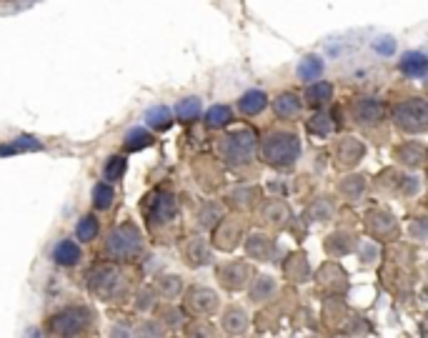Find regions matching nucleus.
<instances>
[{
    "instance_id": "1",
    "label": "nucleus",
    "mask_w": 428,
    "mask_h": 338,
    "mask_svg": "<svg viewBox=\"0 0 428 338\" xmlns=\"http://www.w3.org/2000/svg\"><path fill=\"white\" fill-rule=\"evenodd\" d=\"M260 153L270 168L288 170L301 158V138L293 131H270L260 143Z\"/></svg>"
},
{
    "instance_id": "38",
    "label": "nucleus",
    "mask_w": 428,
    "mask_h": 338,
    "mask_svg": "<svg viewBox=\"0 0 428 338\" xmlns=\"http://www.w3.org/2000/svg\"><path fill=\"white\" fill-rule=\"evenodd\" d=\"M341 190H344V196L349 198H361L363 196V190H366V178L363 175H349V178L341 180Z\"/></svg>"
},
{
    "instance_id": "32",
    "label": "nucleus",
    "mask_w": 428,
    "mask_h": 338,
    "mask_svg": "<svg viewBox=\"0 0 428 338\" xmlns=\"http://www.w3.org/2000/svg\"><path fill=\"white\" fill-rule=\"evenodd\" d=\"M98 231H101V221L95 216H83L78 221V226H75V238L80 244H90V241H95Z\"/></svg>"
},
{
    "instance_id": "33",
    "label": "nucleus",
    "mask_w": 428,
    "mask_h": 338,
    "mask_svg": "<svg viewBox=\"0 0 428 338\" xmlns=\"http://www.w3.org/2000/svg\"><path fill=\"white\" fill-rule=\"evenodd\" d=\"M126 168H128L126 156H111V158L106 160V165H103V178H106L108 183H118V180L126 175Z\"/></svg>"
},
{
    "instance_id": "9",
    "label": "nucleus",
    "mask_w": 428,
    "mask_h": 338,
    "mask_svg": "<svg viewBox=\"0 0 428 338\" xmlns=\"http://www.w3.org/2000/svg\"><path fill=\"white\" fill-rule=\"evenodd\" d=\"M251 278H253V266L246 261H231V263H223L218 268V280L228 291H243L251 283Z\"/></svg>"
},
{
    "instance_id": "6",
    "label": "nucleus",
    "mask_w": 428,
    "mask_h": 338,
    "mask_svg": "<svg viewBox=\"0 0 428 338\" xmlns=\"http://www.w3.org/2000/svg\"><path fill=\"white\" fill-rule=\"evenodd\" d=\"M93 323V311L85 306H68L48 318V331L53 336H78Z\"/></svg>"
},
{
    "instance_id": "19",
    "label": "nucleus",
    "mask_w": 428,
    "mask_h": 338,
    "mask_svg": "<svg viewBox=\"0 0 428 338\" xmlns=\"http://www.w3.org/2000/svg\"><path fill=\"white\" fill-rule=\"evenodd\" d=\"M265 106H268V95H265L263 90H258V88L246 90V93L238 98V111L243 113V116H248V118L263 113Z\"/></svg>"
},
{
    "instance_id": "25",
    "label": "nucleus",
    "mask_w": 428,
    "mask_h": 338,
    "mask_svg": "<svg viewBox=\"0 0 428 338\" xmlns=\"http://www.w3.org/2000/svg\"><path fill=\"white\" fill-rule=\"evenodd\" d=\"M203 121H206V128H211V131H221V128H226L228 123H233L231 106L216 103V106H211L206 113H203Z\"/></svg>"
},
{
    "instance_id": "40",
    "label": "nucleus",
    "mask_w": 428,
    "mask_h": 338,
    "mask_svg": "<svg viewBox=\"0 0 428 338\" xmlns=\"http://www.w3.org/2000/svg\"><path fill=\"white\" fill-rule=\"evenodd\" d=\"M253 196H256L253 188H238L231 193V203H236L238 208H246V206H251V198Z\"/></svg>"
},
{
    "instance_id": "4",
    "label": "nucleus",
    "mask_w": 428,
    "mask_h": 338,
    "mask_svg": "<svg viewBox=\"0 0 428 338\" xmlns=\"http://www.w3.org/2000/svg\"><path fill=\"white\" fill-rule=\"evenodd\" d=\"M143 251V233L136 223L123 221L106 238V254L116 261H131Z\"/></svg>"
},
{
    "instance_id": "35",
    "label": "nucleus",
    "mask_w": 428,
    "mask_h": 338,
    "mask_svg": "<svg viewBox=\"0 0 428 338\" xmlns=\"http://www.w3.org/2000/svg\"><path fill=\"white\" fill-rule=\"evenodd\" d=\"M158 291L160 296H165L168 301H173V298L180 296V291H183V278L180 276H160L158 278Z\"/></svg>"
},
{
    "instance_id": "37",
    "label": "nucleus",
    "mask_w": 428,
    "mask_h": 338,
    "mask_svg": "<svg viewBox=\"0 0 428 338\" xmlns=\"http://www.w3.org/2000/svg\"><path fill=\"white\" fill-rule=\"evenodd\" d=\"M273 291H275V280L268 278V276H263V278H258L253 285H251L248 293H251V298H253L256 303H263V301H268V296Z\"/></svg>"
},
{
    "instance_id": "43",
    "label": "nucleus",
    "mask_w": 428,
    "mask_h": 338,
    "mask_svg": "<svg viewBox=\"0 0 428 338\" xmlns=\"http://www.w3.org/2000/svg\"><path fill=\"white\" fill-rule=\"evenodd\" d=\"M136 333H138V336H163L165 331L160 326H155V321H146Z\"/></svg>"
},
{
    "instance_id": "21",
    "label": "nucleus",
    "mask_w": 428,
    "mask_h": 338,
    "mask_svg": "<svg viewBox=\"0 0 428 338\" xmlns=\"http://www.w3.org/2000/svg\"><path fill=\"white\" fill-rule=\"evenodd\" d=\"M33 151H43V143L35 136H18L16 141L0 143V158L18 153H33Z\"/></svg>"
},
{
    "instance_id": "14",
    "label": "nucleus",
    "mask_w": 428,
    "mask_h": 338,
    "mask_svg": "<svg viewBox=\"0 0 428 338\" xmlns=\"http://www.w3.org/2000/svg\"><path fill=\"white\" fill-rule=\"evenodd\" d=\"M398 70H401L406 78H426L428 73V58L423 50H408L398 60Z\"/></svg>"
},
{
    "instance_id": "16",
    "label": "nucleus",
    "mask_w": 428,
    "mask_h": 338,
    "mask_svg": "<svg viewBox=\"0 0 428 338\" xmlns=\"http://www.w3.org/2000/svg\"><path fill=\"white\" fill-rule=\"evenodd\" d=\"M363 153H366L363 143L356 141V138H344V141L339 143V148H336V158H339V165H344V168L358 165Z\"/></svg>"
},
{
    "instance_id": "13",
    "label": "nucleus",
    "mask_w": 428,
    "mask_h": 338,
    "mask_svg": "<svg viewBox=\"0 0 428 338\" xmlns=\"http://www.w3.org/2000/svg\"><path fill=\"white\" fill-rule=\"evenodd\" d=\"M333 98V83H328V80H311V83L306 85V93H303V103H306L308 108H313V111H318V108L328 106Z\"/></svg>"
},
{
    "instance_id": "29",
    "label": "nucleus",
    "mask_w": 428,
    "mask_h": 338,
    "mask_svg": "<svg viewBox=\"0 0 428 338\" xmlns=\"http://www.w3.org/2000/svg\"><path fill=\"white\" fill-rule=\"evenodd\" d=\"M353 244H356L353 236H349V233L339 231V233H333V236L326 238V254H331V256H346V254H351V251L356 249Z\"/></svg>"
},
{
    "instance_id": "44",
    "label": "nucleus",
    "mask_w": 428,
    "mask_h": 338,
    "mask_svg": "<svg viewBox=\"0 0 428 338\" xmlns=\"http://www.w3.org/2000/svg\"><path fill=\"white\" fill-rule=\"evenodd\" d=\"M185 333H190V336H213V333H216V328L208 326V323H203V321H201V328L185 326Z\"/></svg>"
},
{
    "instance_id": "42",
    "label": "nucleus",
    "mask_w": 428,
    "mask_h": 338,
    "mask_svg": "<svg viewBox=\"0 0 428 338\" xmlns=\"http://www.w3.org/2000/svg\"><path fill=\"white\" fill-rule=\"evenodd\" d=\"M398 190H401L403 196H416L418 190H421V180L413 178V175H403L401 185H398Z\"/></svg>"
},
{
    "instance_id": "30",
    "label": "nucleus",
    "mask_w": 428,
    "mask_h": 338,
    "mask_svg": "<svg viewBox=\"0 0 428 338\" xmlns=\"http://www.w3.org/2000/svg\"><path fill=\"white\" fill-rule=\"evenodd\" d=\"M116 201V190H113V183L108 180H101V183L93 185V206L98 211H108Z\"/></svg>"
},
{
    "instance_id": "12",
    "label": "nucleus",
    "mask_w": 428,
    "mask_h": 338,
    "mask_svg": "<svg viewBox=\"0 0 428 338\" xmlns=\"http://www.w3.org/2000/svg\"><path fill=\"white\" fill-rule=\"evenodd\" d=\"M270 108H273L275 118H280V121H293V118L301 116L303 101L298 98V93H293V90H283V93H278L273 98Z\"/></svg>"
},
{
    "instance_id": "28",
    "label": "nucleus",
    "mask_w": 428,
    "mask_h": 338,
    "mask_svg": "<svg viewBox=\"0 0 428 338\" xmlns=\"http://www.w3.org/2000/svg\"><path fill=\"white\" fill-rule=\"evenodd\" d=\"M203 113V103L201 98H196V95H190V98H183V101L175 106V118H178L180 123H193L198 121V116Z\"/></svg>"
},
{
    "instance_id": "10",
    "label": "nucleus",
    "mask_w": 428,
    "mask_h": 338,
    "mask_svg": "<svg viewBox=\"0 0 428 338\" xmlns=\"http://www.w3.org/2000/svg\"><path fill=\"white\" fill-rule=\"evenodd\" d=\"M185 308L196 316H213L221 308V298L216 291L206 288V285H193L185 293Z\"/></svg>"
},
{
    "instance_id": "34",
    "label": "nucleus",
    "mask_w": 428,
    "mask_h": 338,
    "mask_svg": "<svg viewBox=\"0 0 428 338\" xmlns=\"http://www.w3.org/2000/svg\"><path fill=\"white\" fill-rule=\"evenodd\" d=\"M263 218L268 223H273V226H283V223H288V218H291V213H288V206L280 201H268L263 208Z\"/></svg>"
},
{
    "instance_id": "27",
    "label": "nucleus",
    "mask_w": 428,
    "mask_h": 338,
    "mask_svg": "<svg viewBox=\"0 0 428 338\" xmlns=\"http://www.w3.org/2000/svg\"><path fill=\"white\" fill-rule=\"evenodd\" d=\"M146 123L150 131H168L173 126V111L168 106H153L146 111Z\"/></svg>"
},
{
    "instance_id": "2",
    "label": "nucleus",
    "mask_w": 428,
    "mask_h": 338,
    "mask_svg": "<svg viewBox=\"0 0 428 338\" xmlns=\"http://www.w3.org/2000/svg\"><path fill=\"white\" fill-rule=\"evenodd\" d=\"M258 148V138L251 128H241V131H231L218 141V151H221L223 160L231 168H241L248 165Z\"/></svg>"
},
{
    "instance_id": "8",
    "label": "nucleus",
    "mask_w": 428,
    "mask_h": 338,
    "mask_svg": "<svg viewBox=\"0 0 428 338\" xmlns=\"http://www.w3.org/2000/svg\"><path fill=\"white\" fill-rule=\"evenodd\" d=\"M351 118H353L356 126L363 128L378 126L386 118V103L380 101V98H373V95H361L351 106Z\"/></svg>"
},
{
    "instance_id": "24",
    "label": "nucleus",
    "mask_w": 428,
    "mask_h": 338,
    "mask_svg": "<svg viewBox=\"0 0 428 338\" xmlns=\"http://www.w3.org/2000/svg\"><path fill=\"white\" fill-rule=\"evenodd\" d=\"M323 70H326L323 58H321V55H316V53H311V55H306V58H301V63H298V68H296V75L303 80V83H311V80L321 78Z\"/></svg>"
},
{
    "instance_id": "45",
    "label": "nucleus",
    "mask_w": 428,
    "mask_h": 338,
    "mask_svg": "<svg viewBox=\"0 0 428 338\" xmlns=\"http://www.w3.org/2000/svg\"><path fill=\"white\" fill-rule=\"evenodd\" d=\"M153 303H155V296H153V291H143L141 296H138V308L141 311H146V308H153Z\"/></svg>"
},
{
    "instance_id": "7",
    "label": "nucleus",
    "mask_w": 428,
    "mask_h": 338,
    "mask_svg": "<svg viewBox=\"0 0 428 338\" xmlns=\"http://www.w3.org/2000/svg\"><path fill=\"white\" fill-rule=\"evenodd\" d=\"M175 211H178V203H175V196L168 193V190L155 188L143 198V213H146V218H148L150 223H155V226L168 223L170 218L175 216Z\"/></svg>"
},
{
    "instance_id": "39",
    "label": "nucleus",
    "mask_w": 428,
    "mask_h": 338,
    "mask_svg": "<svg viewBox=\"0 0 428 338\" xmlns=\"http://www.w3.org/2000/svg\"><path fill=\"white\" fill-rule=\"evenodd\" d=\"M221 218H223V208L218 206V203H206V206L201 208V213H198V223H201L203 228H213Z\"/></svg>"
},
{
    "instance_id": "18",
    "label": "nucleus",
    "mask_w": 428,
    "mask_h": 338,
    "mask_svg": "<svg viewBox=\"0 0 428 338\" xmlns=\"http://www.w3.org/2000/svg\"><path fill=\"white\" fill-rule=\"evenodd\" d=\"M246 251H248L251 258L256 261H268L275 256V241L263 233H253V236L246 238Z\"/></svg>"
},
{
    "instance_id": "3",
    "label": "nucleus",
    "mask_w": 428,
    "mask_h": 338,
    "mask_svg": "<svg viewBox=\"0 0 428 338\" xmlns=\"http://www.w3.org/2000/svg\"><path fill=\"white\" fill-rule=\"evenodd\" d=\"M85 285L95 296L101 298H118L123 291H126V273H123L118 266L113 263H98L93 268L85 271Z\"/></svg>"
},
{
    "instance_id": "23",
    "label": "nucleus",
    "mask_w": 428,
    "mask_h": 338,
    "mask_svg": "<svg viewBox=\"0 0 428 338\" xmlns=\"http://www.w3.org/2000/svg\"><path fill=\"white\" fill-rule=\"evenodd\" d=\"M223 331L231 333V336H241V333L248 331V313L241 306H231L223 313Z\"/></svg>"
},
{
    "instance_id": "26",
    "label": "nucleus",
    "mask_w": 428,
    "mask_h": 338,
    "mask_svg": "<svg viewBox=\"0 0 428 338\" xmlns=\"http://www.w3.org/2000/svg\"><path fill=\"white\" fill-rule=\"evenodd\" d=\"M306 126H308V133H313V136H318V138H328L333 131H336V121H333V116L326 111H321V108L308 118Z\"/></svg>"
},
{
    "instance_id": "31",
    "label": "nucleus",
    "mask_w": 428,
    "mask_h": 338,
    "mask_svg": "<svg viewBox=\"0 0 428 338\" xmlns=\"http://www.w3.org/2000/svg\"><path fill=\"white\" fill-rule=\"evenodd\" d=\"M153 146V136H150L146 128H131V131L126 133V148L131 151V153H136V151H143V148H150Z\"/></svg>"
},
{
    "instance_id": "11",
    "label": "nucleus",
    "mask_w": 428,
    "mask_h": 338,
    "mask_svg": "<svg viewBox=\"0 0 428 338\" xmlns=\"http://www.w3.org/2000/svg\"><path fill=\"white\" fill-rule=\"evenodd\" d=\"M216 231H213V244L216 249H223V251H231L241 244V236H243V228L238 221H231V218H221L216 223Z\"/></svg>"
},
{
    "instance_id": "36",
    "label": "nucleus",
    "mask_w": 428,
    "mask_h": 338,
    "mask_svg": "<svg viewBox=\"0 0 428 338\" xmlns=\"http://www.w3.org/2000/svg\"><path fill=\"white\" fill-rule=\"evenodd\" d=\"M371 50H373L378 58H391V55H396L398 43L393 36H375L373 43H371Z\"/></svg>"
},
{
    "instance_id": "41",
    "label": "nucleus",
    "mask_w": 428,
    "mask_h": 338,
    "mask_svg": "<svg viewBox=\"0 0 428 338\" xmlns=\"http://www.w3.org/2000/svg\"><path fill=\"white\" fill-rule=\"evenodd\" d=\"M331 213H333V206H331V201H326V198H321V201H316L311 206V218H318V221H326Z\"/></svg>"
},
{
    "instance_id": "20",
    "label": "nucleus",
    "mask_w": 428,
    "mask_h": 338,
    "mask_svg": "<svg viewBox=\"0 0 428 338\" xmlns=\"http://www.w3.org/2000/svg\"><path fill=\"white\" fill-rule=\"evenodd\" d=\"M366 226H368V231L373 233V236L388 238L396 233V218L386 211H371L368 216H366Z\"/></svg>"
},
{
    "instance_id": "5",
    "label": "nucleus",
    "mask_w": 428,
    "mask_h": 338,
    "mask_svg": "<svg viewBox=\"0 0 428 338\" xmlns=\"http://www.w3.org/2000/svg\"><path fill=\"white\" fill-rule=\"evenodd\" d=\"M391 118L401 131L421 136L428 131V108L423 98H403L393 106Z\"/></svg>"
},
{
    "instance_id": "15",
    "label": "nucleus",
    "mask_w": 428,
    "mask_h": 338,
    "mask_svg": "<svg viewBox=\"0 0 428 338\" xmlns=\"http://www.w3.org/2000/svg\"><path fill=\"white\" fill-rule=\"evenodd\" d=\"M83 261V251H80L78 244H73L70 238H63L58 241L53 249V263L60 266V268H73Z\"/></svg>"
},
{
    "instance_id": "22",
    "label": "nucleus",
    "mask_w": 428,
    "mask_h": 338,
    "mask_svg": "<svg viewBox=\"0 0 428 338\" xmlns=\"http://www.w3.org/2000/svg\"><path fill=\"white\" fill-rule=\"evenodd\" d=\"M185 261H188L190 268H201V266H208L213 261L211 246H208L206 241H201V238H193V241H188V246H185Z\"/></svg>"
},
{
    "instance_id": "17",
    "label": "nucleus",
    "mask_w": 428,
    "mask_h": 338,
    "mask_svg": "<svg viewBox=\"0 0 428 338\" xmlns=\"http://www.w3.org/2000/svg\"><path fill=\"white\" fill-rule=\"evenodd\" d=\"M396 160L406 168H421L423 160H426V148L423 143L418 141H406L403 146L396 148Z\"/></svg>"
}]
</instances>
